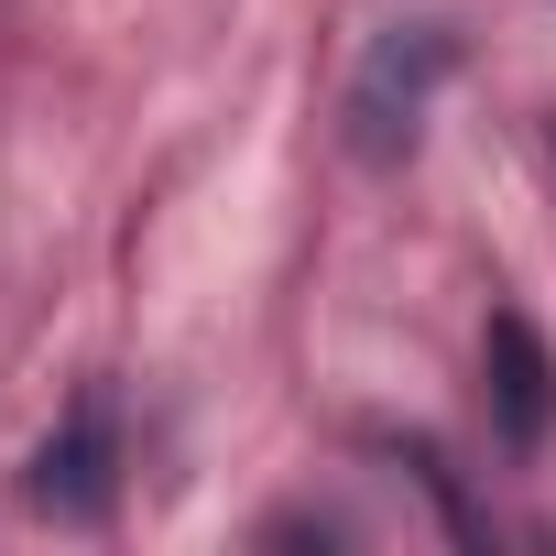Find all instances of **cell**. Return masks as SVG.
<instances>
[{
  "label": "cell",
  "mask_w": 556,
  "mask_h": 556,
  "mask_svg": "<svg viewBox=\"0 0 556 556\" xmlns=\"http://www.w3.org/2000/svg\"><path fill=\"white\" fill-rule=\"evenodd\" d=\"M480 371H491V426H502V447H545V426H556V361H545V339H534V317H491V339H480Z\"/></svg>",
  "instance_id": "obj_3"
},
{
  "label": "cell",
  "mask_w": 556,
  "mask_h": 556,
  "mask_svg": "<svg viewBox=\"0 0 556 556\" xmlns=\"http://www.w3.org/2000/svg\"><path fill=\"white\" fill-rule=\"evenodd\" d=\"M447 66H458V34H447V23H393V34H371V55H361V77H350V99H339L350 164L393 175V164L426 142V110H437Z\"/></svg>",
  "instance_id": "obj_1"
},
{
  "label": "cell",
  "mask_w": 556,
  "mask_h": 556,
  "mask_svg": "<svg viewBox=\"0 0 556 556\" xmlns=\"http://www.w3.org/2000/svg\"><path fill=\"white\" fill-rule=\"evenodd\" d=\"M34 513H55V523H99L110 513V491H121V437H110V404H77L45 447H34Z\"/></svg>",
  "instance_id": "obj_2"
}]
</instances>
